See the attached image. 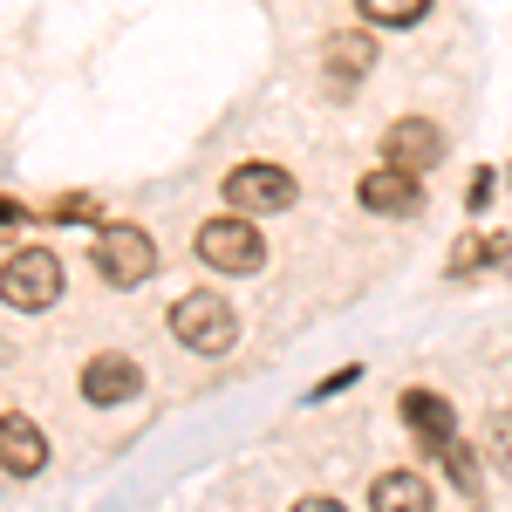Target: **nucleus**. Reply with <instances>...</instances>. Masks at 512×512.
<instances>
[{
	"label": "nucleus",
	"instance_id": "4468645a",
	"mask_svg": "<svg viewBox=\"0 0 512 512\" xmlns=\"http://www.w3.org/2000/svg\"><path fill=\"white\" fill-rule=\"evenodd\" d=\"M96 212H103V205H96L89 192H62V198H48V205H41V219H55V226H89Z\"/></svg>",
	"mask_w": 512,
	"mask_h": 512
},
{
	"label": "nucleus",
	"instance_id": "2eb2a0df",
	"mask_svg": "<svg viewBox=\"0 0 512 512\" xmlns=\"http://www.w3.org/2000/svg\"><path fill=\"white\" fill-rule=\"evenodd\" d=\"M512 246L506 239H458L451 246V274H472V267H485V260H506Z\"/></svg>",
	"mask_w": 512,
	"mask_h": 512
},
{
	"label": "nucleus",
	"instance_id": "a211bd4d",
	"mask_svg": "<svg viewBox=\"0 0 512 512\" xmlns=\"http://www.w3.org/2000/svg\"><path fill=\"white\" fill-rule=\"evenodd\" d=\"M355 376H362V369H335V376H328V383H321V390H315V396H335V390H349Z\"/></svg>",
	"mask_w": 512,
	"mask_h": 512
},
{
	"label": "nucleus",
	"instance_id": "f03ea898",
	"mask_svg": "<svg viewBox=\"0 0 512 512\" xmlns=\"http://www.w3.org/2000/svg\"><path fill=\"white\" fill-rule=\"evenodd\" d=\"M171 335L192 355H226L239 342V315H233L226 294H185V301L171 308Z\"/></svg>",
	"mask_w": 512,
	"mask_h": 512
},
{
	"label": "nucleus",
	"instance_id": "6e6552de",
	"mask_svg": "<svg viewBox=\"0 0 512 512\" xmlns=\"http://www.w3.org/2000/svg\"><path fill=\"white\" fill-rule=\"evenodd\" d=\"M355 198H362L376 219H410V212L424 205V185H417V171H396V164H383V171H369V178L355 185Z\"/></svg>",
	"mask_w": 512,
	"mask_h": 512
},
{
	"label": "nucleus",
	"instance_id": "1a4fd4ad",
	"mask_svg": "<svg viewBox=\"0 0 512 512\" xmlns=\"http://www.w3.org/2000/svg\"><path fill=\"white\" fill-rule=\"evenodd\" d=\"M396 410H403V424L424 437L431 451L458 444V410H451V403H444L437 390H403V396H396Z\"/></svg>",
	"mask_w": 512,
	"mask_h": 512
},
{
	"label": "nucleus",
	"instance_id": "f257e3e1",
	"mask_svg": "<svg viewBox=\"0 0 512 512\" xmlns=\"http://www.w3.org/2000/svg\"><path fill=\"white\" fill-rule=\"evenodd\" d=\"M0 294H7V308H21V315L55 308V301H62V260H55L48 246H14V253L0 260Z\"/></svg>",
	"mask_w": 512,
	"mask_h": 512
},
{
	"label": "nucleus",
	"instance_id": "6ab92c4d",
	"mask_svg": "<svg viewBox=\"0 0 512 512\" xmlns=\"http://www.w3.org/2000/svg\"><path fill=\"white\" fill-rule=\"evenodd\" d=\"M294 512H342L335 499H294Z\"/></svg>",
	"mask_w": 512,
	"mask_h": 512
},
{
	"label": "nucleus",
	"instance_id": "ddd939ff",
	"mask_svg": "<svg viewBox=\"0 0 512 512\" xmlns=\"http://www.w3.org/2000/svg\"><path fill=\"white\" fill-rule=\"evenodd\" d=\"M355 7H362L376 28H410V21H424L431 0H355Z\"/></svg>",
	"mask_w": 512,
	"mask_h": 512
},
{
	"label": "nucleus",
	"instance_id": "9d476101",
	"mask_svg": "<svg viewBox=\"0 0 512 512\" xmlns=\"http://www.w3.org/2000/svg\"><path fill=\"white\" fill-rule=\"evenodd\" d=\"M0 465H7V478H35L41 465H48V437H41L21 410L0 417Z\"/></svg>",
	"mask_w": 512,
	"mask_h": 512
},
{
	"label": "nucleus",
	"instance_id": "39448f33",
	"mask_svg": "<svg viewBox=\"0 0 512 512\" xmlns=\"http://www.w3.org/2000/svg\"><path fill=\"white\" fill-rule=\"evenodd\" d=\"M226 205H239V219L246 212H287L294 205V178L280 164H233L226 171Z\"/></svg>",
	"mask_w": 512,
	"mask_h": 512
},
{
	"label": "nucleus",
	"instance_id": "f3484780",
	"mask_svg": "<svg viewBox=\"0 0 512 512\" xmlns=\"http://www.w3.org/2000/svg\"><path fill=\"white\" fill-rule=\"evenodd\" d=\"M444 465H451V478H458V485H465V478H472V451H465V444H444Z\"/></svg>",
	"mask_w": 512,
	"mask_h": 512
},
{
	"label": "nucleus",
	"instance_id": "423d86ee",
	"mask_svg": "<svg viewBox=\"0 0 512 512\" xmlns=\"http://www.w3.org/2000/svg\"><path fill=\"white\" fill-rule=\"evenodd\" d=\"M383 158H390L396 171H431V164L444 158V130H437L431 117H396L390 130H383Z\"/></svg>",
	"mask_w": 512,
	"mask_h": 512
},
{
	"label": "nucleus",
	"instance_id": "9b49d317",
	"mask_svg": "<svg viewBox=\"0 0 512 512\" xmlns=\"http://www.w3.org/2000/svg\"><path fill=\"white\" fill-rule=\"evenodd\" d=\"M369 512H431V485L417 472H383L369 485Z\"/></svg>",
	"mask_w": 512,
	"mask_h": 512
},
{
	"label": "nucleus",
	"instance_id": "f8f14e48",
	"mask_svg": "<svg viewBox=\"0 0 512 512\" xmlns=\"http://www.w3.org/2000/svg\"><path fill=\"white\" fill-rule=\"evenodd\" d=\"M376 62L369 35H328V89H349V76H362Z\"/></svg>",
	"mask_w": 512,
	"mask_h": 512
},
{
	"label": "nucleus",
	"instance_id": "0eeeda50",
	"mask_svg": "<svg viewBox=\"0 0 512 512\" xmlns=\"http://www.w3.org/2000/svg\"><path fill=\"white\" fill-rule=\"evenodd\" d=\"M144 390V369L130 362V355H89L82 362V396L96 403V410H117L130 396Z\"/></svg>",
	"mask_w": 512,
	"mask_h": 512
},
{
	"label": "nucleus",
	"instance_id": "7ed1b4c3",
	"mask_svg": "<svg viewBox=\"0 0 512 512\" xmlns=\"http://www.w3.org/2000/svg\"><path fill=\"white\" fill-rule=\"evenodd\" d=\"M198 260L219 267V274H253V267L267 260V239L253 233V219L226 212V219H205V226H198Z\"/></svg>",
	"mask_w": 512,
	"mask_h": 512
},
{
	"label": "nucleus",
	"instance_id": "dca6fc26",
	"mask_svg": "<svg viewBox=\"0 0 512 512\" xmlns=\"http://www.w3.org/2000/svg\"><path fill=\"white\" fill-rule=\"evenodd\" d=\"M485 451H492V465L512 478V410H499V417L485 424Z\"/></svg>",
	"mask_w": 512,
	"mask_h": 512
},
{
	"label": "nucleus",
	"instance_id": "20e7f679",
	"mask_svg": "<svg viewBox=\"0 0 512 512\" xmlns=\"http://www.w3.org/2000/svg\"><path fill=\"white\" fill-rule=\"evenodd\" d=\"M89 260H96V274L110 280V287H144V280L158 274V246H151V233H137V226H103Z\"/></svg>",
	"mask_w": 512,
	"mask_h": 512
}]
</instances>
